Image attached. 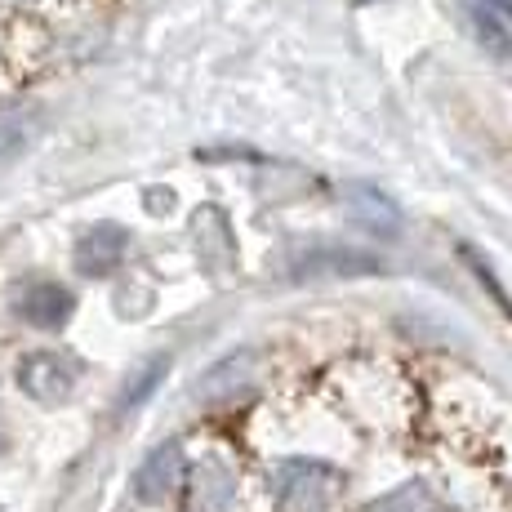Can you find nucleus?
<instances>
[{"label": "nucleus", "instance_id": "obj_1", "mask_svg": "<svg viewBox=\"0 0 512 512\" xmlns=\"http://www.w3.org/2000/svg\"><path fill=\"white\" fill-rule=\"evenodd\" d=\"M343 196H348V214L366 232H374V236H397L401 232V210L388 192H379V187H370V183H352Z\"/></svg>", "mask_w": 512, "mask_h": 512}, {"label": "nucleus", "instance_id": "obj_3", "mask_svg": "<svg viewBox=\"0 0 512 512\" xmlns=\"http://www.w3.org/2000/svg\"><path fill=\"white\" fill-rule=\"evenodd\" d=\"M183 477L179 446H161L152 459L139 468V499H165Z\"/></svg>", "mask_w": 512, "mask_h": 512}, {"label": "nucleus", "instance_id": "obj_7", "mask_svg": "<svg viewBox=\"0 0 512 512\" xmlns=\"http://www.w3.org/2000/svg\"><path fill=\"white\" fill-rule=\"evenodd\" d=\"M477 18L490 45L512 58V0H477Z\"/></svg>", "mask_w": 512, "mask_h": 512}, {"label": "nucleus", "instance_id": "obj_10", "mask_svg": "<svg viewBox=\"0 0 512 512\" xmlns=\"http://www.w3.org/2000/svg\"><path fill=\"white\" fill-rule=\"evenodd\" d=\"M0 5H32V0H0Z\"/></svg>", "mask_w": 512, "mask_h": 512}, {"label": "nucleus", "instance_id": "obj_8", "mask_svg": "<svg viewBox=\"0 0 512 512\" xmlns=\"http://www.w3.org/2000/svg\"><path fill=\"white\" fill-rule=\"evenodd\" d=\"M27 139H32V116L0 112V161H9L14 152H23Z\"/></svg>", "mask_w": 512, "mask_h": 512}, {"label": "nucleus", "instance_id": "obj_9", "mask_svg": "<svg viewBox=\"0 0 512 512\" xmlns=\"http://www.w3.org/2000/svg\"><path fill=\"white\" fill-rule=\"evenodd\" d=\"M165 370H170V361H152V366H147V370L139 374V383H134V388L125 392V406H139V401L147 397V392L156 388V379H161Z\"/></svg>", "mask_w": 512, "mask_h": 512}, {"label": "nucleus", "instance_id": "obj_4", "mask_svg": "<svg viewBox=\"0 0 512 512\" xmlns=\"http://www.w3.org/2000/svg\"><path fill=\"white\" fill-rule=\"evenodd\" d=\"M383 263L379 259H370V254H361V250H317V254H308V259L299 263V272H330V277H366V272H379Z\"/></svg>", "mask_w": 512, "mask_h": 512}, {"label": "nucleus", "instance_id": "obj_6", "mask_svg": "<svg viewBox=\"0 0 512 512\" xmlns=\"http://www.w3.org/2000/svg\"><path fill=\"white\" fill-rule=\"evenodd\" d=\"M121 250H125L121 232H116V228H98V232H90L81 245H76V263H81L85 272H107L116 259H121Z\"/></svg>", "mask_w": 512, "mask_h": 512}, {"label": "nucleus", "instance_id": "obj_2", "mask_svg": "<svg viewBox=\"0 0 512 512\" xmlns=\"http://www.w3.org/2000/svg\"><path fill=\"white\" fill-rule=\"evenodd\" d=\"M18 379H23V388L32 392V397L58 401V397H67V392H72L76 370L67 366V361L58 357V352H36V357H27V361H23Z\"/></svg>", "mask_w": 512, "mask_h": 512}, {"label": "nucleus", "instance_id": "obj_5", "mask_svg": "<svg viewBox=\"0 0 512 512\" xmlns=\"http://www.w3.org/2000/svg\"><path fill=\"white\" fill-rule=\"evenodd\" d=\"M67 308H72V294L54 281L32 285V290L23 294V317L36 321V326H58V321L67 317Z\"/></svg>", "mask_w": 512, "mask_h": 512}]
</instances>
